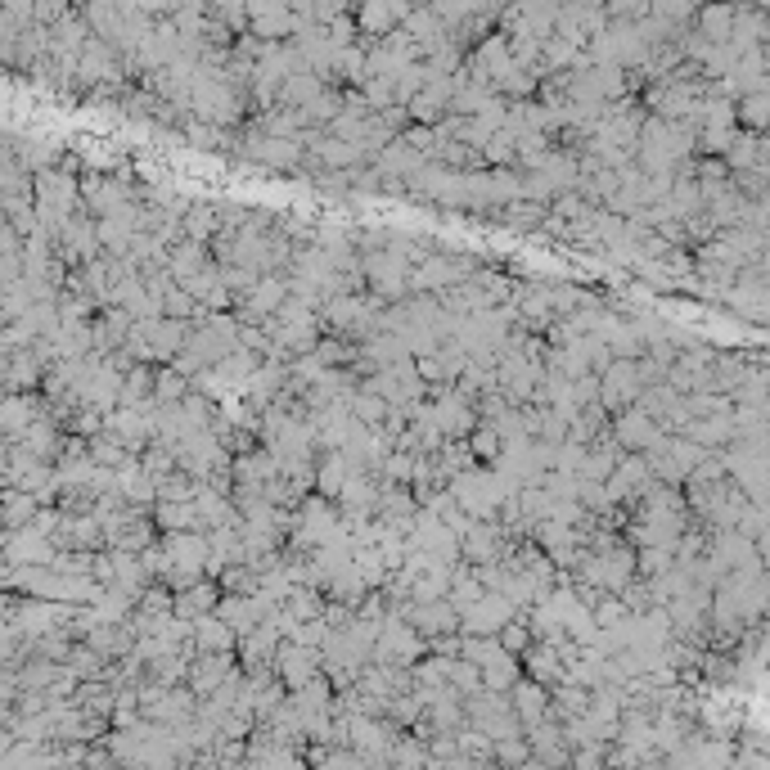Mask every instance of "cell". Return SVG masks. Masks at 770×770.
<instances>
[{
  "label": "cell",
  "mask_w": 770,
  "mask_h": 770,
  "mask_svg": "<svg viewBox=\"0 0 770 770\" xmlns=\"http://www.w3.org/2000/svg\"><path fill=\"white\" fill-rule=\"evenodd\" d=\"M689 518H707V514H698V509H685V514H640L626 536H631L640 550H649V545H676V550H680V545H685V536L694 532V523H689ZM698 527H716V518H712V523H698ZM725 532H730V527H725ZM680 559H685V554H680ZM721 586H725V581H721ZM730 590H739V586H730ZM743 595H752L761 608H770V581L743 586Z\"/></svg>",
  "instance_id": "obj_1"
},
{
  "label": "cell",
  "mask_w": 770,
  "mask_h": 770,
  "mask_svg": "<svg viewBox=\"0 0 770 770\" xmlns=\"http://www.w3.org/2000/svg\"><path fill=\"white\" fill-rule=\"evenodd\" d=\"M460 617H464V626H460L464 635H500V626L518 617V608H514V599H505L500 590H487V595H482L473 608H464Z\"/></svg>",
  "instance_id": "obj_2"
},
{
  "label": "cell",
  "mask_w": 770,
  "mask_h": 770,
  "mask_svg": "<svg viewBox=\"0 0 770 770\" xmlns=\"http://www.w3.org/2000/svg\"><path fill=\"white\" fill-rule=\"evenodd\" d=\"M320 662H325V653L311 649V644H298V640L280 644V653H275V671H280V680L289 689L311 685V680L320 676Z\"/></svg>",
  "instance_id": "obj_3"
},
{
  "label": "cell",
  "mask_w": 770,
  "mask_h": 770,
  "mask_svg": "<svg viewBox=\"0 0 770 770\" xmlns=\"http://www.w3.org/2000/svg\"><path fill=\"white\" fill-rule=\"evenodd\" d=\"M235 676V662H230V653H199V658L190 662V689L199 698L217 694L226 680Z\"/></svg>",
  "instance_id": "obj_4"
},
{
  "label": "cell",
  "mask_w": 770,
  "mask_h": 770,
  "mask_svg": "<svg viewBox=\"0 0 770 770\" xmlns=\"http://www.w3.org/2000/svg\"><path fill=\"white\" fill-rule=\"evenodd\" d=\"M59 545L41 527H14L10 532V563H55Z\"/></svg>",
  "instance_id": "obj_5"
},
{
  "label": "cell",
  "mask_w": 770,
  "mask_h": 770,
  "mask_svg": "<svg viewBox=\"0 0 770 770\" xmlns=\"http://www.w3.org/2000/svg\"><path fill=\"white\" fill-rule=\"evenodd\" d=\"M235 640H239V631L217 613H208V617L194 622V644H199V653H230L235 649Z\"/></svg>",
  "instance_id": "obj_6"
},
{
  "label": "cell",
  "mask_w": 770,
  "mask_h": 770,
  "mask_svg": "<svg viewBox=\"0 0 770 770\" xmlns=\"http://www.w3.org/2000/svg\"><path fill=\"white\" fill-rule=\"evenodd\" d=\"M509 694H514V707L523 716V725H536L550 716V685H541V680H518Z\"/></svg>",
  "instance_id": "obj_7"
},
{
  "label": "cell",
  "mask_w": 770,
  "mask_h": 770,
  "mask_svg": "<svg viewBox=\"0 0 770 770\" xmlns=\"http://www.w3.org/2000/svg\"><path fill=\"white\" fill-rule=\"evenodd\" d=\"M217 604H221V595L208 586V581H194V586H181V590H176V613L190 617V622H199V617L217 613Z\"/></svg>",
  "instance_id": "obj_8"
},
{
  "label": "cell",
  "mask_w": 770,
  "mask_h": 770,
  "mask_svg": "<svg viewBox=\"0 0 770 770\" xmlns=\"http://www.w3.org/2000/svg\"><path fill=\"white\" fill-rule=\"evenodd\" d=\"M518 685V653L500 649L496 658L482 667V689H496V694H509Z\"/></svg>",
  "instance_id": "obj_9"
},
{
  "label": "cell",
  "mask_w": 770,
  "mask_h": 770,
  "mask_svg": "<svg viewBox=\"0 0 770 770\" xmlns=\"http://www.w3.org/2000/svg\"><path fill=\"white\" fill-rule=\"evenodd\" d=\"M158 523L167 532H199V505L194 500H158Z\"/></svg>",
  "instance_id": "obj_10"
},
{
  "label": "cell",
  "mask_w": 770,
  "mask_h": 770,
  "mask_svg": "<svg viewBox=\"0 0 770 770\" xmlns=\"http://www.w3.org/2000/svg\"><path fill=\"white\" fill-rule=\"evenodd\" d=\"M154 370H145V365H131L127 370V383H122V406H149L154 401Z\"/></svg>",
  "instance_id": "obj_11"
},
{
  "label": "cell",
  "mask_w": 770,
  "mask_h": 770,
  "mask_svg": "<svg viewBox=\"0 0 770 770\" xmlns=\"http://www.w3.org/2000/svg\"><path fill=\"white\" fill-rule=\"evenodd\" d=\"M185 235L208 244L212 235H221V212L217 208H203V203H199V208H190V212H185Z\"/></svg>",
  "instance_id": "obj_12"
},
{
  "label": "cell",
  "mask_w": 770,
  "mask_h": 770,
  "mask_svg": "<svg viewBox=\"0 0 770 770\" xmlns=\"http://www.w3.org/2000/svg\"><path fill=\"white\" fill-rule=\"evenodd\" d=\"M185 392H190V379H185L181 365H176V370H158V379H154V401L172 406V401H185Z\"/></svg>",
  "instance_id": "obj_13"
},
{
  "label": "cell",
  "mask_w": 770,
  "mask_h": 770,
  "mask_svg": "<svg viewBox=\"0 0 770 770\" xmlns=\"http://www.w3.org/2000/svg\"><path fill=\"white\" fill-rule=\"evenodd\" d=\"M307 145H316V154L325 167H352L356 158H361V149L347 145V140H307Z\"/></svg>",
  "instance_id": "obj_14"
},
{
  "label": "cell",
  "mask_w": 770,
  "mask_h": 770,
  "mask_svg": "<svg viewBox=\"0 0 770 770\" xmlns=\"http://www.w3.org/2000/svg\"><path fill=\"white\" fill-rule=\"evenodd\" d=\"M167 730V725H163ZM136 734H140V743L145 739H154L158 734V721H145V725H136ZM158 743H163V734H158ZM118 761H158V752H149V748H127V743H118V752H113Z\"/></svg>",
  "instance_id": "obj_15"
},
{
  "label": "cell",
  "mask_w": 770,
  "mask_h": 770,
  "mask_svg": "<svg viewBox=\"0 0 770 770\" xmlns=\"http://www.w3.org/2000/svg\"><path fill=\"white\" fill-rule=\"evenodd\" d=\"M257 158H266V163H275V167H293L298 163V145H284V140H257V149H253Z\"/></svg>",
  "instance_id": "obj_16"
},
{
  "label": "cell",
  "mask_w": 770,
  "mask_h": 770,
  "mask_svg": "<svg viewBox=\"0 0 770 770\" xmlns=\"http://www.w3.org/2000/svg\"><path fill=\"white\" fill-rule=\"evenodd\" d=\"M532 640H536V631H532V626H523L518 617L500 626V644H505L509 653H527V649H532Z\"/></svg>",
  "instance_id": "obj_17"
}]
</instances>
